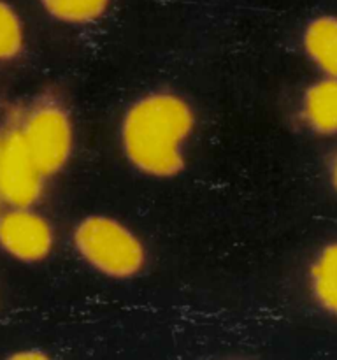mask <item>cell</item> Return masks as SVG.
<instances>
[{
    "mask_svg": "<svg viewBox=\"0 0 337 360\" xmlns=\"http://www.w3.org/2000/svg\"><path fill=\"white\" fill-rule=\"evenodd\" d=\"M300 48L318 76L337 79V14H316L305 21Z\"/></svg>",
    "mask_w": 337,
    "mask_h": 360,
    "instance_id": "ba28073f",
    "label": "cell"
},
{
    "mask_svg": "<svg viewBox=\"0 0 337 360\" xmlns=\"http://www.w3.org/2000/svg\"><path fill=\"white\" fill-rule=\"evenodd\" d=\"M0 204H2V202H0Z\"/></svg>",
    "mask_w": 337,
    "mask_h": 360,
    "instance_id": "5bb4252c",
    "label": "cell"
},
{
    "mask_svg": "<svg viewBox=\"0 0 337 360\" xmlns=\"http://www.w3.org/2000/svg\"><path fill=\"white\" fill-rule=\"evenodd\" d=\"M309 299L329 319L337 320V238L323 243L305 267Z\"/></svg>",
    "mask_w": 337,
    "mask_h": 360,
    "instance_id": "52a82bcc",
    "label": "cell"
},
{
    "mask_svg": "<svg viewBox=\"0 0 337 360\" xmlns=\"http://www.w3.org/2000/svg\"><path fill=\"white\" fill-rule=\"evenodd\" d=\"M53 21L65 27H91L107 16L112 0H37Z\"/></svg>",
    "mask_w": 337,
    "mask_h": 360,
    "instance_id": "9c48e42d",
    "label": "cell"
},
{
    "mask_svg": "<svg viewBox=\"0 0 337 360\" xmlns=\"http://www.w3.org/2000/svg\"><path fill=\"white\" fill-rule=\"evenodd\" d=\"M27 48L25 21L16 7L7 0H0V65L13 63Z\"/></svg>",
    "mask_w": 337,
    "mask_h": 360,
    "instance_id": "30bf717a",
    "label": "cell"
},
{
    "mask_svg": "<svg viewBox=\"0 0 337 360\" xmlns=\"http://www.w3.org/2000/svg\"><path fill=\"white\" fill-rule=\"evenodd\" d=\"M70 246L77 259L104 280H136L150 264L147 245L139 232L114 214L81 217L70 231Z\"/></svg>",
    "mask_w": 337,
    "mask_h": 360,
    "instance_id": "7a4b0ae2",
    "label": "cell"
},
{
    "mask_svg": "<svg viewBox=\"0 0 337 360\" xmlns=\"http://www.w3.org/2000/svg\"><path fill=\"white\" fill-rule=\"evenodd\" d=\"M11 123L46 179L56 178L69 167L76 151V123L62 97L42 94L14 115Z\"/></svg>",
    "mask_w": 337,
    "mask_h": 360,
    "instance_id": "3957f363",
    "label": "cell"
},
{
    "mask_svg": "<svg viewBox=\"0 0 337 360\" xmlns=\"http://www.w3.org/2000/svg\"><path fill=\"white\" fill-rule=\"evenodd\" d=\"M297 120L311 136L337 139V79L318 76L298 95Z\"/></svg>",
    "mask_w": 337,
    "mask_h": 360,
    "instance_id": "8992f818",
    "label": "cell"
},
{
    "mask_svg": "<svg viewBox=\"0 0 337 360\" xmlns=\"http://www.w3.org/2000/svg\"><path fill=\"white\" fill-rule=\"evenodd\" d=\"M48 179L32 160L16 127L9 122L0 144V202L6 206H37Z\"/></svg>",
    "mask_w": 337,
    "mask_h": 360,
    "instance_id": "5b68a950",
    "label": "cell"
},
{
    "mask_svg": "<svg viewBox=\"0 0 337 360\" xmlns=\"http://www.w3.org/2000/svg\"><path fill=\"white\" fill-rule=\"evenodd\" d=\"M55 248V227L35 206H7L0 211V250L9 259L35 266L46 262Z\"/></svg>",
    "mask_w": 337,
    "mask_h": 360,
    "instance_id": "277c9868",
    "label": "cell"
},
{
    "mask_svg": "<svg viewBox=\"0 0 337 360\" xmlns=\"http://www.w3.org/2000/svg\"><path fill=\"white\" fill-rule=\"evenodd\" d=\"M326 178H329L330 190H332L337 197V146L333 148L332 155H330L329 158V165H326Z\"/></svg>",
    "mask_w": 337,
    "mask_h": 360,
    "instance_id": "8fae6325",
    "label": "cell"
},
{
    "mask_svg": "<svg viewBox=\"0 0 337 360\" xmlns=\"http://www.w3.org/2000/svg\"><path fill=\"white\" fill-rule=\"evenodd\" d=\"M2 134L4 132H2V130H0V144H2Z\"/></svg>",
    "mask_w": 337,
    "mask_h": 360,
    "instance_id": "4fadbf2b",
    "label": "cell"
},
{
    "mask_svg": "<svg viewBox=\"0 0 337 360\" xmlns=\"http://www.w3.org/2000/svg\"><path fill=\"white\" fill-rule=\"evenodd\" d=\"M199 118L192 102L171 88L140 94L123 111L118 143L126 164L147 179L168 181L185 172L186 148Z\"/></svg>",
    "mask_w": 337,
    "mask_h": 360,
    "instance_id": "6da1fadb",
    "label": "cell"
},
{
    "mask_svg": "<svg viewBox=\"0 0 337 360\" xmlns=\"http://www.w3.org/2000/svg\"><path fill=\"white\" fill-rule=\"evenodd\" d=\"M11 359H27V360H44L48 359V354L41 350H23V352H16V354L11 355Z\"/></svg>",
    "mask_w": 337,
    "mask_h": 360,
    "instance_id": "7c38bea8",
    "label": "cell"
}]
</instances>
